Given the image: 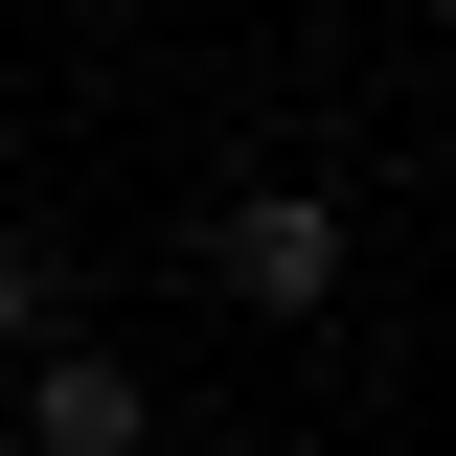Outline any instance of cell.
Segmentation results:
<instances>
[{
	"instance_id": "cell-1",
	"label": "cell",
	"mask_w": 456,
	"mask_h": 456,
	"mask_svg": "<svg viewBox=\"0 0 456 456\" xmlns=\"http://www.w3.org/2000/svg\"><path fill=\"white\" fill-rule=\"evenodd\" d=\"M206 274L251 297V320H320V297H342V183H251V206H206Z\"/></svg>"
},
{
	"instance_id": "cell-2",
	"label": "cell",
	"mask_w": 456,
	"mask_h": 456,
	"mask_svg": "<svg viewBox=\"0 0 456 456\" xmlns=\"http://www.w3.org/2000/svg\"><path fill=\"white\" fill-rule=\"evenodd\" d=\"M137 434H160V388L114 342H23V456H137Z\"/></svg>"
},
{
	"instance_id": "cell-3",
	"label": "cell",
	"mask_w": 456,
	"mask_h": 456,
	"mask_svg": "<svg viewBox=\"0 0 456 456\" xmlns=\"http://www.w3.org/2000/svg\"><path fill=\"white\" fill-rule=\"evenodd\" d=\"M46 320H69V274H46V228H0V365H23Z\"/></svg>"
}]
</instances>
